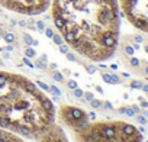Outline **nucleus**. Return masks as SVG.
<instances>
[{"mask_svg": "<svg viewBox=\"0 0 148 142\" xmlns=\"http://www.w3.org/2000/svg\"><path fill=\"white\" fill-rule=\"evenodd\" d=\"M54 120V106L35 83L0 71V128L35 138Z\"/></svg>", "mask_w": 148, "mask_h": 142, "instance_id": "obj_1", "label": "nucleus"}, {"mask_svg": "<svg viewBox=\"0 0 148 142\" xmlns=\"http://www.w3.org/2000/svg\"><path fill=\"white\" fill-rule=\"evenodd\" d=\"M60 120L70 126L77 142H141L142 136L138 129L125 122H96L90 123L89 116L73 119L67 106L58 112Z\"/></svg>", "mask_w": 148, "mask_h": 142, "instance_id": "obj_2", "label": "nucleus"}, {"mask_svg": "<svg viewBox=\"0 0 148 142\" xmlns=\"http://www.w3.org/2000/svg\"><path fill=\"white\" fill-rule=\"evenodd\" d=\"M123 16L141 32L148 33V0H121Z\"/></svg>", "mask_w": 148, "mask_h": 142, "instance_id": "obj_3", "label": "nucleus"}, {"mask_svg": "<svg viewBox=\"0 0 148 142\" xmlns=\"http://www.w3.org/2000/svg\"><path fill=\"white\" fill-rule=\"evenodd\" d=\"M0 142H25V141L21 138V135L0 128Z\"/></svg>", "mask_w": 148, "mask_h": 142, "instance_id": "obj_4", "label": "nucleus"}, {"mask_svg": "<svg viewBox=\"0 0 148 142\" xmlns=\"http://www.w3.org/2000/svg\"><path fill=\"white\" fill-rule=\"evenodd\" d=\"M102 77H103V80L106 81V83H109V84H118V83H121V79L118 77V76H110V74H102Z\"/></svg>", "mask_w": 148, "mask_h": 142, "instance_id": "obj_5", "label": "nucleus"}, {"mask_svg": "<svg viewBox=\"0 0 148 142\" xmlns=\"http://www.w3.org/2000/svg\"><path fill=\"white\" fill-rule=\"evenodd\" d=\"M52 18H54V25L57 26V29H58V31H61V29L64 28V25H65V22H64L62 16H60V15H54Z\"/></svg>", "mask_w": 148, "mask_h": 142, "instance_id": "obj_6", "label": "nucleus"}, {"mask_svg": "<svg viewBox=\"0 0 148 142\" xmlns=\"http://www.w3.org/2000/svg\"><path fill=\"white\" fill-rule=\"evenodd\" d=\"M3 39H5L8 44H13V42L16 41V36H15L13 32H5V33H3Z\"/></svg>", "mask_w": 148, "mask_h": 142, "instance_id": "obj_7", "label": "nucleus"}, {"mask_svg": "<svg viewBox=\"0 0 148 142\" xmlns=\"http://www.w3.org/2000/svg\"><path fill=\"white\" fill-rule=\"evenodd\" d=\"M51 39L55 42V45H61V44H64V39H62V36H61V35H58V33H54Z\"/></svg>", "mask_w": 148, "mask_h": 142, "instance_id": "obj_8", "label": "nucleus"}, {"mask_svg": "<svg viewBox=\"0 0 148 142\" xmlns=\"http://www.w3.org/2000/svg\"><path fill=\"white\" fill-rule=\"evenodd\" d=\"M23 42H25L28 46H31V45H32V42H34V39H32V36H31V35L25 33V35H23Z\"/></svg>", "mask_w": 148, "mask_h": 142, "instance_id": "obj_9", "label": "nucleus"}, {"mask_svg": "<svg viewBox=\"0 0 148 142\" xmlns=\"http://www.w3.org/2000/svg\"><path fill=\"white\" fill-rule=\"evenodd\" d=\"M25 55H26L28 58H34L36 54H35V49H32V48H26V49H25Z\"/></svg>", "mask_w": 148, "mask_h": 142, "instance_id": "obj_10", "label": "nucleus"}, {"mask_svg": "<svg viewBox=\"0 0 148 142\" xmlns=\"http://www.w3.org/2000/svg\"><path fill=\"white\" fill-rule=\"evenodd\" d=\"M60 46V51L62 52V54H67L68 52V44H61V45H58Z\"/></svg>", "mask_w": 148, "mask_h": 142, "instance_id": "obj_11", "label": "nucleus"}, {"mask_svg": "<svg viewBox=\"0 0 148 142\" xmlns=\"http://www.w3.org/2000/svg\"><path fill=\"white\" fill-rule=\"evenodd\" d=\"M84 93H83V90H80L79 87H76V89H74V96H76V97H82Z\"/></svg>", "mask_w": 148, "mask_h": 142, "instance_id": "obj_12", "label": "nucleus"}, {"mask_svg": "<svg viewBox=\"0 0 148 142\" xmlns=\"http://www.w3.org/2000/svg\"><path fill=\"white\" fill-rule=\"evenodd\" d=\"M36 28H38L39 31H44V29H45V22H44V20H38V22H36Z\"/></svg>", "mask_w": 148, "mask_h": 142, "instance_id": "obj_13", "label": "nucleus"}, {"mask_svg": "<svg viewBox=\"0 0 148 142\" xmlns=\"http://www.w3.org/2000/svg\"><path fill=\"white\" fill-rule=\"evenodd\" d=\"M44 31H45V36H48V38H52V35H54V31H52L51 28H45Z\"/></svg>", "mask_w": 148, "mask_h": 142, "instance_id": "obj_14", "label": "nucleus"}, {"mask_svg": "<svg viewBox=\"0 0 148 142\" xmlns=\"http://www.w3.org/2000/svg\"><path fill=\"white\" fill-rule=\"evenodd\" d=\"M54 80H57V81H62L64 80V77H62V74L61 73H54Z\"/></svg>", "mask_w": 148, "mask_h": 142, "instance_id": "obj_15", "label": "nucleus"}, {"mask_svg": "<svg viewBox=\"0 0 148 142\" xmlns=\"http://www.w3.org/2000/svg\"><path fill=\"white\" fill-rule=\"evenodd\" d=\"M90 104H92V106H93V107H96V109H97V107H100V106H102V103H100V102H99V100H93V99H92V100H90Z\"/></svg>", "mask_w": 148, "mask_h": 142, "instance_id": "obj_16", "label": "nucleus"}, {"mask_svg": "<svg viewBox=\"0 0 148 142\" xmlns=\"http://www.w3.org/2000/svg\"><path fill=\"white\" fill-rule=\"evenodd\" d=\"M67 86H68V89H71V90H74V89H76V87H77V83L71 80V81H68V83H67Z\"/></svg>", "mask_w": 148, "mask_h": 142, "instance_id": "obj_17", "label": "nucleus"}, {"mask_svg": "<svg viewBox=\"0 0 148 142\" xmlns=\"http://www.w3.org/2000/svg\"><path fill=\"white\" fill-rule=\"evenodd\" d=\"M65 55H67V58H68L70 61H77V58L74 57V54H71V52H67Z\"/></svg>", "mask_w": 148, "mask_h": 142, "instance_id": "obj_18", "label": "nucleus"}, {"mask_svg": "<svg viewBox=\"0 0 148 142\" xmlns=\"http://www.w3.org/2000/svg\"><path fill=\"white\" fill-rule=\"evenodd\" d=\"M49 90H52V91H54V93H55L57 96H60V94H61V91H60V90H58L57 87H49Z\"/></svg>", "mask_w": 148, "mask_h": 142, "instance_id": "obj_19", "label": "nucleus"}, {"mask_svg": "<svg viewBox=\"0 0 148 142\" xmlns=\"http://www.w3.org/2000/svg\"><path fill=\"white\" fill-rule=\"evenodd\" d=\"M87 71H89V73H92V74H93L95 71H96V68H95V67H92V65H87Z\"/></svg>", "mask_w": 148, "mask_h": 142, "instance_id": "obj_20", "label": "nucleus"}, {"mask_svg": "<svg viewBox=\"0 0 148 142\" xmlns=\"http://www.w3.org/2000/svg\"><path fill=\"white\" fill-rule=\"evenodd\" d=\"M131 86H132V87H138V89H139V87H142V84H141V83H138V81H134Z\"/></svg>", "mask_w": 148, "mask_h": 142, "instance_id": "obj_21", "label": "nucleus"}, {"mask_svg": "<svg viewBox=\"0 0 148 142\" xmlns=\"http://www.w3.org/2000/svg\"><path fill=\"white\" fill-rule=\"evenodd\" d=\"M38 86H39V87H42L44 90H49V87H48L47 84H44V83H38Z\"/></svg>", "mask_w": 148, "mask_h": 142, "instance_id": "obj_22", "label": "nucleus"}, {"mask_svg": "<svg viewBox=\"0 0 148 142\" xmlns=\"http://www.w3.org/2000/svg\"><path fill=\"white\" fill-rule=\"evenodd\" d=\"M92 99H93V96H92V93H86V100H87V102H90Z\"/></svg>", "mask_w": 148, "mask_h": 142, "instance_id": "obj_23", "label": "nucleus"}, {"mask_svg": "<svg viewBox=\"0 0 148 142\" xmlns=\"http://www.w3.org/2000/svg\"><path fill=\"white\" fill-rule=\"evenodd\" d=\"M36 65H38V67H39V68H42V70H44V68H45V65H44V64H42V62H41V61H38V62H36Z\"/></svg>", "mask_w": 148, "mask_h": 142, "instance_id": "obj_24", "label": "nucleus"}, {"mask_svg": "<svg viewBox=\"0 0 148 142\" xmlns=\"http://www.w3.org/2000/svg\"><path fill=\"white\" fill-rule=\"evenodd\" d=\"M19 26H26V22L25 20H19Z\"/></svg>", "mask_w": 148, "mask_h": 142, "instance_id": "obj_25", "label": "nucleus"}, {"mask_svg": "<svg viewBox=\"0 0 148 142\" xmlns=\"http://www.w3.org/2000/svg\"><path fill=\"white\" fill-rule=\"evenodd\" d=\"M41 61H45V62H47V57H45V55H42V57H41Z\"/></svg>", "mask_w": 148, "mask_h": 142, "instance_id": "obj_26", "label": "nucleus"}, {"mask_svg": "<svg viewBox=\"0 0 148 142\" xmlns=\"http://www.w3.org/2000/svg\"><path fill=\"white\" fill-rule=\"evenodd\" d=\"M3 33H5V32H3V29H2V28H0V35H2V36H3Z\"/></svg>", "mask_w": 148, "mask_h": 142, "instance_id": "obj_27", "label": "nucleus"}]
</instances>
